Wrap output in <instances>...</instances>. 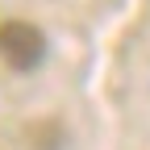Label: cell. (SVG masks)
Listing matches in <instances>:
<instances>
[{
  "mask_svg": "<svg viewBox=\"0 0 150 150\" xmlns=\"http://www.w3.org/2000/svg\"><path fill=\"white\" fill-rule=\"evenodd\" d=\"M46 59V33L29 21H0V63L13 71H33Z\"/></svg>",
  "mask_w": 150,
  "mask_h": 150,
  "instance_id": "obj_1",
  "label": "cell"
}]
</instances>
